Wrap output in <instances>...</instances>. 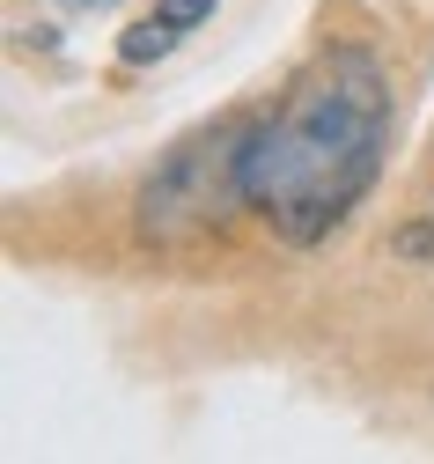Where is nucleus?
I'll use <instances>...</instances> for the list:
<instances>
[{
  "label": "nucleus",
  "mask_w": 434,
  "mask_h": 464,
  "mask_svg": "<svg viewBox=\"0 0 434 464\" xmlns=\"http://www.w3.org/2000/svg\"><path fill=\"white\" fill-rule=\"evenodd\" d=\"M155 15H162V23H177V30H192V23H207V15H214V0H155Z\"/></svg>",
  "instance_id": "4"
},
{
  "label": "nucleus",
  "mask_w": 434,
  "mask_h": 464,
  "mask_svg": "<svg viewBox=\"0 0 434 464\" xmlns=\"http://www.w3.org/2000/svg\"><path fill=\"white\" fill-rule=\"evenodd\" d=\"M177 37H184L177 23H162V15H140L126 37H118V60H126V67H148V60H162V52H169Z\"/></svg>",
  "instance_id": "3"
},
{
  "label": "nucleus",
  "mask_w": 434,
  "mask_h": 464,
  "mask_svg": "<svg viewBox=\"0 0 434 464\" xmlns=\"http://www.w3.org/2000/svg\"><path fill=\"white\" fill-rule=\"evenodd\" d=\"M391 155V82L376 52H324L265 126L243 133V207L287 244H324Z\"/></svg>",
  "instance_id": "1"
},
{
  "label": "nucleus",
  "mask_w": 434,
  "mask_h": 464,
  "mask_svg": "<svg viewBox=\"0 0 434 464\" xmlns=\"http://www.w3.org/2000/svg\"><path fill=\"white\" fill-rule=\"evenodd\" d=\"M243 133H214V140H192V148H177L148 192H140V228L162 244L177 237H192V228H214L228 207H243Z\"/></svg>",
  "instance_id": "2"
},
{
  "label": "nucleus",
  "mask_w": 434,
  "mask_h": 464,
  "mask_svg": "<svg viewBox=\"0 0 434 464\" xmlns=\"http://www.w3.org/2000/svg\"><path fill=\"white\" fill-rule=\"evenodd\" d=\"M67 8H103V0H67Z\"/></svg>",
  "instance_id": "5"
}]
</instances>
